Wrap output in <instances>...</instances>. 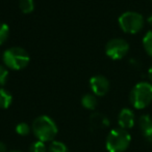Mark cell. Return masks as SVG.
Returning <instances> with one entry per match:
<instances>
[{
	"mask_svg": "<svg viewBox=\"0 0 152 152\" xmlns=\"http://www.w3.org/2000/svg\"><path fill=\"white\" fill-rule=\"evenodd\" d=\"M33 132L39 141L42 142H52L56 137L59 128L51 117L47 115H41L33 122Z\"/></svg>",
	"mask_w": 152,
	"mask_h": 152,
	"instance_id": "1",
	"label": "cell"
},
{
	"mask_svg": "<svg viewBox=\"0 0 152 152\" xmlns=\"http://www.w3.org/2000/svg\"><path fill=\"white\" fill-rule=\"evenodd\" d=\"M2 59L6 67L14 70L23 69L30 61V57L27 51L21 47H13L4 51Z\"/></svg>",
	"mask_w": 152,
	"mask_h": 152,
	"instance_id": "2",
	"label": "cell"
},
{
	"mask_svg": "<svg viewBox=\"0 0 152 152\" xmlns=\"http://www.w3.org/2000/svg\"><path fill=\"white\" fill-rule=\"evenodd\" d=\"M131 142V136L126 129L114 128L108 134L105 142L106 150L108 152H124L127 150Z\"/></svg>",
	"mask_w": 152,
	"mask_h": 152,
	"instance_id": "3",
	"label": "cell"
},
{
	"mask_svg": "<svg viewBox=\"0 0 152 152\" xmlns=\"http://www.w3.org/2000/svg\"><path fill=\"white\" fill-rule=\"evenodd\" d=\"M129 99L132 107L142 110L152 102V84L148 82H140L132 88Z\"/></svg>",
	"mask_w": 152,
	"mask_h": 152,
	"instance_id": "4",
	"label": "cell"
},
{
	"mask_svg": "<svg viewBox=\"0 0 152 152\" xmlns=\"http://www.w3.org/2000/svg\"><path fill=\"white\" fill-rule=\"evenodd\" d=\"M119 25L126 33H138L144 26V18L136 12H125L119 17Z\"/></svg>",
	"mask_w": 152,
	"mask_h": 152,
	"instance_id": "5",
	"label": "cell"
},
{
	"mask_svg": "<svg viewBox=\"0 0 152 152\" xmlns=\"http://www.w3.org/2000/svg\"><path fill=\"white\" fill-rule=\"evenodd\" d=\"M129 51V44L123 38H113L105 46V54L113 60H120Z\"/></svg>",
	"mask_w": 152,
	"mask_h": 152,
	"instance_id": "6",
	"label": "cell"
},
{
	"mask_svg": "<svg viewBox=\"0 0 152 152\" xmlns=\"http://www.w3.org/2000/svg\"><path fill=\"white\" fill-rule=\"evenodd\" d=\"M90 87L96 96H104L110 90V81L102 75H97L91 78Z\"/></svg>",
	"mask_w": 152,
	"mask_h": 152,
	"instance_id": "7",
	"label": "cell"
},
{
	"mask_svg": "<svg viewBox=\"0 0 152 152\" xmlns=\"http://www.w3.org/2000/svg\"><path fill=\"white\" fill-rule=\"evenodd\" d=\"M134 123H136V116H134L133 111L128 108L122 109L118 115V124L120 128L127 130L133 127Z\"/></svg>",
	"mask_w": 152,
	"mask_h": 152,
	"instance_id": "8",
	"label": "cell"
},
{
	"mask_svg": "<svg viewBox=\"0 0 152 152\" xmlns=\"http://www.w3.org/2000/svg\"><path fill=\"white\" fill-rule=\"evenodd\" d=\"M91 126L95 129H103L110 126V119L102 113H93L90 117Z\"/></svg>",
	"mask_w": 152,
	"mask_h": 152,
	"instance_id": "9",
	"label": "cell"
},
{
	"mask_svg": "<svg viewBox=\"0 0 152 152\" xmlns=\"http://www.w3.org/2000/svg\"><path fill=\"white\" fill-rule=\"evenodd\" d=\"M139 126L144 138L152 132V117L148 114H144L139 118Z\"/></svg>",
	"mask_w": 152,
	"mask_h": 152,
	"instance_id": "10",
	"label": "cell"
},
{
	"mask_svg": "<svg viewBox=\"0 0 152 152\" xmlns=\"http://www.w3.org/2000/svg\"><path fill=\"white\" fill-rule=\"evenodd\" d=\"M81 104L87 110L94 111L98 106L97 96L93 93H87L81 97Z\"/></svg>",
	"mask_w": 152,
	"mask_h": 152,
	"instance_id": "11",
	"label": "cell"
},
{
	"mask_svg": "<svg viewBox=\"0 0 152 152\" xmlns=\"http://www.w3.org/2000/svg\"><path fill=\"white\" fill-rule=\"evenodd\" d=\"M13 102V96L4 88H0V109H7Z\"/></svg>",
	"mask_w": 152,
	"mask_h": 152,
	"instance_id": "12",
	"label": "cell"
},
{
	"mask_svg": "<svg viewBox=\"0 0 152 152\" xmlns=\"http://www.w3.org/2000/svg\"><path fill=\"white\" fill-rule=\"evenodd\" d=\"M49 152H70L69 148L66 144L61 141H52L49 145Z\"/></svg>",
	"mask_w": 152,
	"mask_h": 152,
	"instance_id": "13",
	"label": "cell"
},
{
	"mask_svg": "<svg viewBox=\"0 0 152 152\" xmlns=\"http://www.w3.org/2000/svg\"><path fill=\"white\" fill-rule=\"evenodd\" d=\"M19 7L23 14H30L35 8L33 0H19Z\"/></svg>",
	"mask_w": 152,
	"mask_h": 152,
	"instance_id": "14",
	"label": "cell"
},
{
	"mask_svg": "<svg viewBox=\"0 0 152 152\" xmlns=\"http://www.w3.org/2000/svg\"><path fill=\"white\" fill-rule=\"evenodd\" d=\"M143 46H144L147 54L152 57V30L148 31L145 34L144 38H143Z\"/></svg>",
	"mask_w": 152,
	"mask_h": 152,
	"instance_id": "15",
	"label": "cell"
},
{
	"mask_svg": "<svg viewBox=\"0 0 152 152\" xmlns=\"http://www.w3.org/2000/svg\"><path fill=\"white\" fill-rule=\"evenodd\" d=\"M31 132V127L26 123V122H20V123L17 124L16 126V132L19 136H28Z\"/></svg>",
	"mask_w": 152,
	"mask_h": 152,
	"instance_id": "16",
	"label": "cell"
},
{
	"mask_svg": "<svg viewBox=\"0 0 152 152\" xmlns=\"http://www.w3.org/2000/svg\"><path fill=\"white\" fill-rule=\"evenodd\" d=\"M29 152H47V146L42 141H36L29 146Z\"/></svg>",
	"mask_w": 152,
	"mask_h": 152,
	"instance_id": "17",
	"label": "cell"
},
{
	"mask_svg": "<svg viewBox=\"0 0 152 152\" xmlns=\"http://www.w3.org/2000/svg\"><path fill=\"white\" fill-rule=\"evenodd\" d=\"M10 35V27L4 23H0V46L6 42Z\"/></svg>",
	"mask_w": 152,
	"mask_h": 152,
	"instance_id": "18",
	"label": "cell"
},
{
	"mask_svg": "<svg viewBox=\"0 0 152 152\" xmlns=\"http://www.w3.org/2000/svg\"><path fill=\"white\" fill-rule=\"evenodd\" d=\"M8 79V70L5 65H1L0 64V86L5 85Z\"/></svg>",
	"mask_w": 152,
	"mask_h": 152,
	"instance_id": "19",
	"label": "cell"
},
{
	"mask_svg": "<svg viewBox=\"0 0 152 152\" xmlns=\"http://www.w3.org/2000/svg\"><path fill=\"white\" fill-rule=\"evenodd\" d=\"M0 152H7V147L1 141H0Z\"/></svg>",
	"mask_w": 152,
	"mask_h": 152,
	"instance_id": "20",
	"label": "cell"
},
{
	"mask_svg": "<svg viewBox=\"0 0 152 152\" xmlns=\"http://www.w3.org/2000/svg\"><path fill=\"white\" fill-rule=\"evenodd\" d=\"M145 139H146V140L148 141V142H151L152 143V132L149 134H147V136L145 137Z\"/></svg>",
	"mask_w": 152,
	"mask_h": 152,
	"instance_id": "21",
	"label": "cell"
},
{
	"mask_svg": "<svg viewBox=\"0 0 152 152\" xmlns=\"http://www.w3.org/2000/svg\"><path fill=\"white\" fill-rule=\"evenodd\" d=\"M148 76H149V79L152 81V65L150 66V68L148 69Z\"/></svg>",
	"mask_w": 152,
	"mask_h": 152,
	"instance_id": "22",
	"label": "cell"
},
{
	"mask_svg": "<svg viewBox=\"0 0 152 152\" xmlns=\"http://www.w3.org/2000/svg\"><path fill=\"white\" fill-rule=\"evenodd\" d=\"M147 21H148V23L152 26V14L150 15V16L148 17V19H147Z\"/></svg>",
	"mask_w": 152,
	"mask_h": 152,
	"instance_id": "23",
	"label": "cell"
},
{
	"mask_svg": "<svg viewBox=\"0 0 152 152\" xmlns=\"http://www.w3.org/2000/svg\"><path fill=\"white\" fill-rule=\"evenodd\" d=\"M10 152H22V151H20V150H14V151H10Z\"/></svg>",
	"mask_w": 152,
	"mask_h": 152,
	"instance_id": "24",
	"label": "cell"
}]
</instances>
